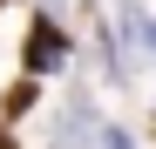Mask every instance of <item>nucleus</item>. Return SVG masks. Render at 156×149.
<instances>
[]
</instances>
